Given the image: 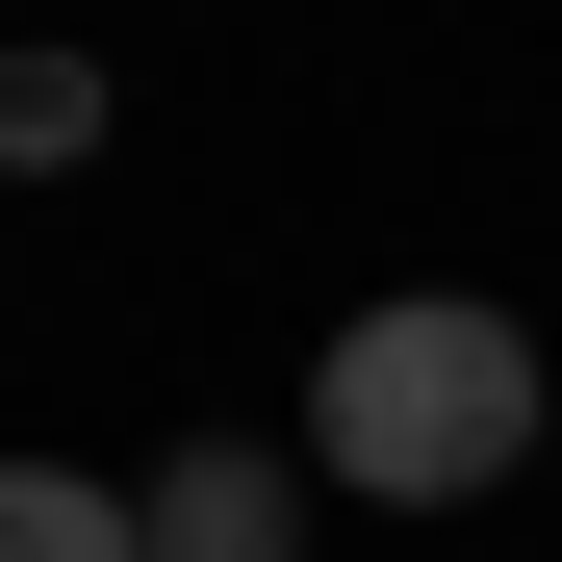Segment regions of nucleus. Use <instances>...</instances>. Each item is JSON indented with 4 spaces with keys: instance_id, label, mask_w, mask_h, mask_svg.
Instances as JSON below:
<instances>
[{
    "instance_id": "nucleus-1",
    "label": "nucleus",
    "mask_w": 562,
    "mask_h": 562,
    "mask_svg": "<svg viewBox=\"0 0 562 562\" xmlns=\"http://www.w3.org/2000/svg\"><path fill=\"white\" fill-rule=\"evenodd\" d=\"M512 460H562V384H537L512 307H460V281H409V307H358V333L307 358V486H358V512H486Z\"/></svg>"
},
{
    "instance_id": "nucleus-2",
    "label": "nucleus",
    "mask_w": 562,
    "mask_h": 562,
    "mask_svg": "<svg viewBox=\"0 0 562 562\" xmlns=\"http://www.w3.org/2000/svg\"><path fill=\"white\" fill-rule=\"evenodd\" d=\"M128 512H154V562H307V435H179Z\"/></svg>"
},
{
    "instance_id": "nucleus-3",
    "label": "nucleus",
    "mask_w": 562,
    "mask_h": 562,
    "mask_svg": "<svg viewBox=\"0 0 562 562\" xmlns=\"http://www.w3.org/2000/svg\"><path fill=\"white\" fill-rule=\"evenodd\" d=\"M0 562H154V512L77 486V460H0Z\"/></svg>"
},
{
    "instance_id": "nucleus-4",
    "label": "nucleus",
    "mask_w": 562,
    "mask_h": 562,
    "mask_svg": "<svg viewBox=\"0 0 562 562\" xmlns=\"http://www.w3.org/2000/svg\"><path fill=\"white\" fill-rule=\"evenodd\" d=\"M77 154H103V77L77 52H0V179H77Z\"/></svg>"
}]
</instances>
